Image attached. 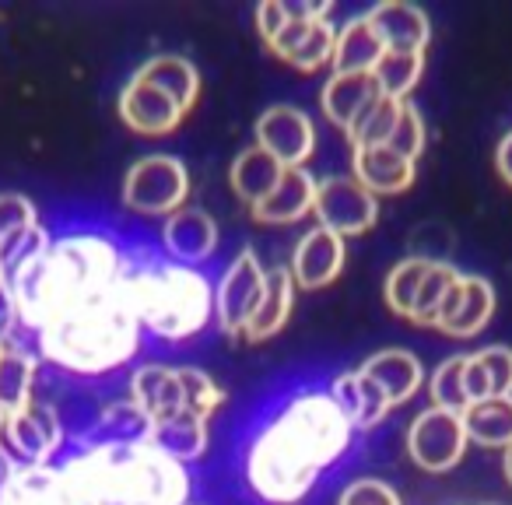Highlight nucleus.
Listing matches in <instances>:
<instances>
[{"mask_svg": "<svg viewBox=\"0 0 512 505\" xmlns=\"http://www.w3.org/2000/svg\"><path fill=\"white\" fill-rule=\"evenodd\" d=\"M127 274V260L109 239H102V235H67L60 242H50V249L32 267H25L11 281V288H15L22 323L39 330L78 302L120 285Z\"/></svg>", "mask_w": 512, "mask_h": 505, "instance_id": "f257e3e1", "label": "nucleus"}, {"mask_svg": "<svg viewBox=\"0 0 512 505\" xmlns=\"http://www.w3.org/2000/svg\"><path fill=\"white\" fill-rule=\"evenodd\" d=\"M39 334V351L74 376H102L127 365L141 348V320L130 302V274L120 285L53 316Z\"/></svg>", "mask_w": 512, "mask_h": 505, "instance_id": "f03ea898", "label": "nucleus"}, {"mask_svg": "<svg viewBox=\"0 0 512 505\" xmlns=\"http://www.w3.org/2000/svg\"><path fill=\"white\" fill-rule=\"evenodd\" d=\"M64 474L85 505H186L190 474L186 463L144 442L88 446L64 463Z\"/></svg>", "mask_w": 512, "mask_h": 505, "instance_id": "7ed1b4c3", "label": "nucleus"}, {"mask_svg": "<svg viewBox=\"0 0 512 505\" xmlns=\"http://www.w3.org/2000/svg\"><path fill=\"white\" fill-rule=\"evenodd\" d=\"M130 302L144 330L165 341L200 334L214 313V288L183 264H155L130 271Z\"/></svg>", "mask_w": 512, "mask_h": 505, "instance_id": "20e7f679", "label": "nucleus"}, {"mask_svg": "<svg viewBox=\"0 0 512 505\" xmlns=\"http://www.w3.org/2000/svg\"><path fill=\"white\" fill-rule=\"evenodd\" d=\"M320 463L274 418L246 453V481L267 505H299L320 481Z\"/></svg>", "mask_w": 512, "mask_h": 505, "instance_id": "39448f33", "label": "nucleus"}, {"mask_svg": "<svg viewBox=\"0 0 512 505\" xmlns=\"http://www.w3.org/2000/svg\"><path fill=\"white\" fill-rule=\"evenodd\" d=\"M278 418L309 449V456L320 463V470H327L330 463L341 460L344 449L351 446V435H355L351 421L330 400V393H299Z\"/></svg>", "mask_w": 512, "mask_h": 505, "instance_id": "423d86ee", "label": "nucleus"}, {"mask_svg": "<svg viewBox=\"0 0 512 505\" xmlns=\"http://www.w3.org/2000/svg\"><path fill=\"white\" fill-rule=\"evenodd\" d=\"M190 197V172L172 155H144L123 176V204L137 214H176Z\"/></svg>", "mask_w": 512, "mask_h": 505, "instance_id": "0eeeda50", "label": "nucleus"}, {"mask_svg": "<svg viewBox=\"0 0 512 505\" xmlns=\"http://www.w3.org/2000/svg\"><path fill=\"white\" fill-rule=\"evenodd\" d=\"M467 425H463V414L442 411V407H428L407 428V449H411V460L418 463L428 474H446L456 463L463 460V449H467Z\"/></svg>", "mask_w": 512, "mask_h": 505, "instance_id": "6e6552de", "label": "nucleus"}, {"mask_svg": "<svg viewBox=\"0 0 512 505\" xmlns=\"http://www.w3.org/2000/svg\"><path fill=\"white\" fill-rule=\"evenodd\" d=\"M316 218L320 228H330L334 235H362L376 225L379 197H372L355 176H327L316 186Z\"/></svg>", "mask_w": 512, "mask_h": 505, "instance_id": "1a4fd4ad", "label": "nucleus"}, {"mask_svg": "<svg viewBox=\"0 0 512 505\" xmlns=\"http://www.w3.org/2000/svg\"><path fill=\"white\" fill-rule=\"evenodd\" d=\"M267 285V271L260 267L253 249H242L239 257L228 264V271L221 274L218 288H214V313L225 334L242 337L249 316L260 306V295Z\"/></svg>", "mask_w": 512, "mask_h": 505, "instance_id": "9d476101", "label": "nucleus"}, {"mask_svg": "<svg viewBox=\"0 0 512 505\" xmlns=\"http://www.w3.org/2000/svg\"><path fill=\"white\" fill-rule=\"evenodd\" d=\"M0 442L11 449L18 463H29V467H43L53 460L60 446H64V425H60V414L50 404H39L32 400L29 407H22L18 414L4 418V435Z\"/></svg>", "mask_w": 512, "mask_h": 505, "instance_id": "9b49d317", "label": "nucleus"}, {"mask_svg": "<svg viewBox=\"0 0 512 505\" xmlns=\"http://www.w3.org/2000/svg\"><path fill=\"white\" fill-rule=\"evenodd\" d=\"M256 148L274 155L285 169H302L316 151V127L302 109L271 106L256 120Z\"/></svg>", "mask_w": 512, "mask_h": 505, "instance_id": "f8f14e48", "label": "nucleus"}, {"mask_svg": "<svg viewBox=\"0 0 512 505\" xmlns=\"http://www.w3.org/2000/svg\"><path fill=\"white\" fill-rule=\"evenodd\" d=\"M334 43H337V29L330 25V18H288L285 29L267 43V50L285 60V64L313 74L323 64H330Z\"/></svg>", "mask_w": 512, "mask_h": 505, "instance_id": "ddd939ff", "label": "nucleus"}, {"mask_svg": "<svg viewBox=\"0 0 512 505\" xmlns=\"http://www.w3.org/2000/svg\"><path fill=\"white\" fill-rule=\"evenodd\" d=\"M183 109H179L176 99L155 88L151 81H144L141 74L123 85L120 92V120L127 123L130 130L137 134H148V137H162V134H172V130L183 123Z\"/></svg>", "mask_w": 512, "mask_h": 505, "instance_id": "4468645a", "label": "nucleus"}, {"mask_svg": "<svg viewBox=\"0 0 512 505\" xmlns=\"http://www.w3.org/2000/svg\"><path fill=\"white\" fill-rule=\"evenodd\" d=\"M344 239L334 235L330 228L316 225L313 232H306L295 246V257H292V278L295 285L302 288H327L330 281L341 278L344 271Z\"/></svg>", "mask_w": 512, "mask_h": 505, "instance_id": "2eb2a0df", "label": "nucleus"}, {"mask_svg": "<svg viewBox=\"0 0 512 505\" xmlns=\"http://www.w3.org/2000/svg\"><path fill=\"white\" fill-rule=\"evenodd\" d=\"M0 505H85L64 467H29L18 463L8 488L0 491Z\"/></svg>", "mask_w": 512, "mask_h": 505, "instance_id": "dca6fc26", "label": "nucleus"}, {"mask_svg": "<svg viewBox=\"0 0 512 505\" xmlns=\"http://www.w3.org/2000/svg\"><path fill=\"white\" fill-rule=\"evenodd\" d=\"M162 242L176 264L193 267L200 260L214 257V249H218V225L200 207H179L176 214L165 218Z\"/></svg>", "mask_w": 512, "mask_h": 505, "instance_id": "f3484780", "label": "nucleus"}, {"mask_svg": "<svg viewBox=\"0 0 512 505\" xmlns=\"http://www.w3.org/2000/svg\"><path fill=\"white\" fill-rule=\"evenodd\" d=\"M372 29L379 32L386 53H425L432 43V22L421 8L404 0H386L369 11Z\"/></svg>", "mask_w": 512, "mask_h": 505, "instance_id": "a211bd4d", "label": "nucleus"}, {"mask_svg": "<svg viewBox=\"0 0 512 505\" xmlns=\"http://www.w3.org/2000/svg\"><path fill=\"white\" fill-rule=\"evenodd\" d=\"M351 176L372 193V197H397V193L411 190L414 183V162L400 158L393 148L379 144V148H355L351 151Z\"/></svg>", "mask_w": 512, "mask_h": 505, "instance_id": "6ab92c4d", "label": "nucleus"}, {"mask_svg": "<svg viewBox=\"0 0 512 505\" xmlns=\"http://www.w3.org/2000/svg\"><path fill=\"white\" fill-rule=\"evenodd\" d=\"M316 186L320 183H316L306 165L302 169H285V176L271 190V197L253 207V218L260 225H292V221H302L316 207Z\"/></svg>", "mask_w": 512, "mask_h": 505, "instance_id": "aec40b11", "label": "nucleus"}, {"mask_svg": "<svg viewBox=\"0 0 512 505\" xmlns=\"http://www.w3.org/2000/svg\"><path fill=\"white\" fill-rule=\"evenodd\" d=\"M358 372L369 376L372 383L386 393L390 404H404V400H411L414 393L421 390V383H425V369H421L418 355H411V351H404V348L376 351V355L365 358Z\"/></svg>", "mask_w": 512, "mask_h": 505, "instance_id": "412c9836", "label": "nucleus"}, {"mask_svg": "<svg viewBox=\"0 0 512 505\" xmlns=\"http://www.w3.org/2000/svg\"><path fill=\"white\" fill-rule=\"evenodd\" d=\"M130 400L148 414L151 425L179 414L183 411L179 369H169V365H141V369L130 376Z\"/></svg>", "mask_w": 512, "mask_h": 505, "instance_id": "4be33fe9", "label": "nucleus"}, {"mask_svg": "<svg viewBox=\"0 0 512 505\" xmlns=\"http://www.w3.org/2000/svg\"><path fill=\"white\" fill-rule=\"evenodd\" d=\"M379 85L372 74H330V81L323 85V95H320V106L327 113L330 123L348 134L351 123L365 113L369 106H376L379 99Z\"/></svg>", "mask_w": 512, "mask_h": 505, "instance_id": "5701e85b", "label": "nucleus"}, {"mask_svg": "<svg viewBox=\"0 0 512 505\" xmlns=\"http://www.w3.org/2000/svg\"><path fill=\"white\" fill-rule=\"evenodd\" d=\"M327 393H330V400L344 411V418L351 421V428H376L393 407L390 400H386V393L379 390L369 376H362L358 369L337 376Z\"/></svg>", "mask_w": 512, "mask_h": 505, "instance_id": "b1692460", "label": "nucleus"}, {"mask_svg": "<svg viewBox=\"0 0 512 505\" xmlns=\"http://www.w3.org/2000/svg\"><path fill=\"white\" fill-rule=\"evenodd\" d=\"M383 53L386 46L379 39V32L372 29L369 15H358L337 29L330 64H334V74H372V67L383 60Z\"/></svg>", "mask_w": 512, "mask_h": 505, "instance_id": "393cba45", "label": "nucleus"}, {"mask_svg": "<svg viewBox=\"0 0 512 505\" xmlns=\"http://www.w3.org/2000/svg\"><path fill=\"white\" fill-rule=\"evenodd\" d=\"M292 302H295L292 271H285V267H274V271H267V285H264V295H260V306H256V313L249 316L242 337H246V341H253V344L274 337L288 323V316H292Z\"/></svg>", "mask_w": 512, "mask_h": 505, "instance_id": "a878e982", "label": "nucleus"}, {"mask_svg": "<svg viewBox=\"0 0 512 505\" xmlns=\"http://www.w3.org/2000/svg\"><path fill=\"white\" fill-rule=\"evenodd\" d=\"M281 176H285V165L274 155H267L264 148H256V144L239 151L232 169H228V183H232L235 197L246 200L249 207H256L260 200L271 197V190L281 183Z\"/></svg>", "mask_w": 512, "mask_h": 505, "instance_id": "bb28decb", "label": "nucleus"}, {"mask_svg": "<svg viewBox=\"0 0 512 505\" xmlns=\"http://www.w3.org/2000/svg\"><path fill=\"white\" fill-rule=\"evenodd\" d=\"M491 313H495V288L491 281L477 278V274H463V292H460V306L456 313L442 323V334L446 337H477L488 327Z\"/></svg>", "mask_w": 512, "mask_h": 505, "instance_id": "cd10ccee", "label": "nucleus"}, {"mask_svg": "<svg viewBox=\"0 0 512 505\" xmlns=\"http://www.w3.org/2000/svg\"><path fill=\"white\" fill-rule=\"evenodd\" d=\"M151 442L179 463L200 460L207 449V421L190 411H179L172 418L151 425Z\"/></svg>", "mask_w": 512, "mask_h": 505, "instance_id": "c85d7f7f", "label": "nucleus"}, {"mask_svg": "<svg viewBox=\"0 0 512 505\" xmlns=\"http://www.w3.org/2000/svg\"><path fill=\"white\" fill-rule=\"evenodd\" d=\"M137 74H141L144 81H151L155 88H162L169 99H176L183 113H190V109L197 106L200 74H197V67H193L186 57H172V53H162V57H151Z\"/></svg>", "mask_w": 512, "mask_h": 505, "instance_id": "c756f323", "label": "nucleus"}, {"mask_svg": "<svg viewBox=\"0 0 512 505\" xmlns=\"http://www.w3.org/2000/svg\"><path fill=\"white\" fill-rule=\"evenodd\" d=\"M151 439V418L134 404V400H116L99 414L88 446H123V442H144Z\"/></svg>", "mask_w": 512, "mask_h": 505, "instance_id": "7c9ffc66", "label": "nucleus"}, {"mask_svg": "<svg viewBox=\"0 0 512 505\" xmlns=\"http://www.w3.org/2000/svg\"><path fill=\"white\" fill-rule=\"evenodd\" d=\"M467 439L481 442L488 449H509L512 446V397H488L477 400L463 411Z\"/></svg>", "mask_w": 512, "mask_h": 505, "instance_id": "2f4dec72", "label": "nucleus"}, {"mask_svg": "<svg viewBox=\"0 0 512 505\" xmlns=\"http://www.w3.org/2000/svg\"><path fill=\"white\" fill-rule=\"evenodd\" d=\"M32 383H36V358L22 348H0V414L11 418L32 404Z\"/></svg>", "mask_w": 512, "mask_h": 505, "instance_id": "473e14b6", "label": "nucleus"}, {"mask_svg": "<svg viewBox=\"0 0 512 505\" xmlns=\"http://www.w3.org/2000/svg\"><path fill=\"white\" fill-rule=\"evenodd\" d=\"M421 74H425V53H383V60L372 67L379 92L397 102H407V95L414 92Z\"/></svg>", "mask_w": 512, "mask_h": 505, "instance_id": "72a5a7b5", "label": "nucleus"}, {"mask_svg": "<svg viewBox=\"0 0 512 505\" xmlns=\"http://www.w3.org/2000/svg\"><path fill=\"white\" fill-rule=\"evenodd\" d=\"M50 242L53 239L43 225H29V228H22V232L8 235V239L0 242V278L11 285L25 267H32L43 257L46 249H50Z\"/></svg>", "mask_w": 512, "mask_h": 505, "instance_id": "f704fd0d", "label": "nucleus"}, {"mask_svg": "<svg viewBox=\"0 0 512 505\" xmlns=\"http://www.w3.org/2000/svg\"><path fill=\"white\" fill-rule=\"evenodd\" d=\"M460 278H463V274L456 271L453 264L432 260V267H428V274H425V281H421L418 295H414L411 323H418V327H435V323H439V309H442V302H446L449 288H453Z\"/></svg>", "mask_w": 512, "mask_h": 505, "instance_id": "c9c22d12", "label": "nucleus"}, {"mask_svg": "<svg viewBox=\"0 0 512 505\" xmlns=\"http://www.w3.org/2000/svg\"><path fill=\"white\" fill-rule=\"evenodd\" d=\"M400 109H404V102L379 95L376 106H369L351 123V130H348L351 148H379V144L390 141L393 127H397V120H400Z\"/></svg>", "mask_w": 512, "mask_h": 505, "instance_id": "e433bc0d", "label": "nucleus"}, {"mask_svg": "<svg viewBox=\"0 0 512 505\" xmlns=\"http://www.w3.org/2000/svg\"><path fill=\"white\" fill-rule=\"evenodd\" d=\"M428 267H432V260L428 257H407V260H400L390 274H386V288H383L386 306H390L397 316H404V320H411L414 295H418Z\"/></svg>", "mask_w": 512, "mask_h": 505, "instance_id": "4c0bfd02", "label": "nucleus"}, {"mask_svg": "<svg viewBox=\"0 0 512 505\" xmlns=\"http://www.w3.org/2000/svg\"><path fill=\"white\" fill-rule=\"evenodd\" d=\"M463 365H467V355H453L432 372V379H428L432 407H442V411L453 414H463L470 407V397L463 390Z\"/></svg>", "mask_w": 512, "mask_h": 505, "instance_id": "58836bf2", "label": "nucleus"}, {"mask_svg": "<svg viewBox=\"0 0 512 505\" xmlns=\"http://www.w3.org/2000/svg\"><path fill=\"white\" fill-rule=\"evenodd\" d=\"M179 383H183V411L197 414V418H204V421L211 418L228 397V393L200 369H179Z\"/></svg>", "mask_w": 512, "mask_h": 505, "instance_id": "ea45409f", "label": "nucleus"}, {"mask_svg": "<svg viewBox=\"0 0 512 505\" xmlns=\"http://www.w3.org/2000/svg\"><path fill=\"white\" fill-rule=\"evenodd\" d=\"M425 141H428L425 120H421L418 106H414V102L407 99L404 109H400L397 127H393L390 141H386V148H393L400 158H407V162H418V155L425 151Z\"/></svg>", "mask_w": 512, "mask_h": 505, "instance_id": "a19ab883", "label": "nucleus"}, {"mask_svg": "<svg viewBox=\"0 0 512 505\" xmlns=\"http://www.w3.org/2000/svg\"><path fill=\"white\" fill-rule=\"evenodd\" d=\"M29 225H39L36 204L25 193H0V242Z\"/></svg>", "mask_w": 512, "mask_h": 505, "instance_id": "79ce46f5", "label": "nucleus"}, {"mask_svg": "<svg viewBox=\"0 0 512 505\" xmlns=\"http://www.w3.org/2000/svg\"><path fill=\"white\" fill-rule=\"evenodd\" d=\"M484 372H488L491 397H512V348L505 344H491V348L477 351Z\"/></svg>", "mask_w": 512, "mask_h": 505, "instance_id": "37998d69", "label": "nucleus"}, {"mask_svg": "<svg viewBox=\"0 0 512 505\" xmlns=\"http://www.w3.org/2000/svg\"><path fill=\"white\" fill-rule=\"evenodd\" d=\"M337 505H400V495L386 481L362 477V481H351L341 491V502Z\"/></svg>", "mask_w": 512, "mask_h": 505, "instance_id": "c03bdc74", "label": "nucleus"}, {"mask_svg": "<svg viewBox=\"0 0 512 505\" xmlns=\"http://www.w3.org/2000/svg\"><path fill=\"white\" fill-rule=\"evenodd\" d=\"M18 323H22V313H18L15 288L0 278V348H8V344H11Z\"/></svg>", "mask_w": 512, "mask_h": 505, "instance_id": "a18cd8bd", "label": "nucleus"}, {"mask_svg": "<svg viewBox=\"0 0 512 505\" xmlns=\"http://www.w3.org/2000/svg\"><path fill=\"white\" fill-rule=\"evenodd\" d=\"M463 390H467L470 404H477V400H488L491 397V386H488V372H484L481 358L467 355V365H463Z\"/></svg>", "mask_w": 512, "mask_h": 505, "instance_id": "49530a36", "label": "nucleus"}, {"mask_svg": "<svg viewBox=\"0 0 512 505\" xmlns=\"http://www.w3.org/2000/svg\"><path fill=\"white\" fill-rule=\"evenodd\" d=\"M285 22L288 18H285V8H281V0H264V4L256 8V32H260L264 43H271V39L285 29Z\"/></svg>", "mask_w": 512, "mask_h": 505, "instance_id": "de8ad7c7", "label": "nucleus"}, {"mask_svg": "<svg viewBox=\"0 0 512 505\" xmlns=\"http://www.w3.org/2000/svg\"><path fill=\"white\" fill-rule=\"evenodd\" d=\"M495 169H498V176H502L505 183L512 186V130L502 137V141H498V148H495Z\"/></svg>", "mask_w": 512, "mask_h": 505, "instance_id": "09e8293b", "label": "nucleus"}, {"mask_svg": "<svg viewBox=\"0 0 512 505\" xmlns=\"http://www.w3.org/2000/svg\"><path fill=\"white\" fill-rule=\"evenodd\" d=\"M15 470H18V460L11 456V449L0 442V491L8 488V481L15 477Z\"/></svg>", "mask_w": 512, "mask_h": 505, "instance_id": "8fccbe9b", "label": "nucleus"}, {"mask_svg": "<svg viewBox=\"0 0 512 505\" xmlns=\"http://www.w3.org/2000/svg\"><path fill=\"white\" fill-rule=\"evenodd\" d=\"M505 477H509V484H512V446L505 449Z\"/></svg>", "mask_w": 512, "mask_h": 505, "instance_id": "3c124183", "label": "nucleus"}, {"mask_svg": "<svg viewBox=\"0 0 512 505\" xmlns=\"http://www.w3.org/2000/svg\"><path fill=\"white\" fill-rule=\"evenodd\" d=\"M0 435H4V414H0Z\"/></svg>", "mask_w": 512, "mask_h": 505, "instance_id": "603ef678", "label": "nucleus"}]
</instances>
